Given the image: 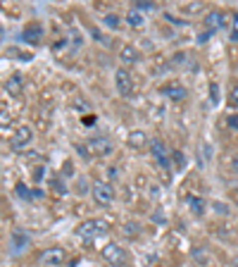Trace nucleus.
Masks as SVG:
<instances>
[{
	"mask_svg": "<svg viewBox=\"0 0 238 267\" xmlns=\"http://www.w3.org/2000/svg\"><path fill=\"white\" fill-rule=\"evenodd\" d=\"M231 41L238 43V14H234V26H231Z\"/></svg>",
	"mask_w": 238,
	"mask_h": 267,
	"instance_id": "c85d7f7f",
	"label": "nucleus"
},
{
	"mask_svg": "<svg viewBox=\"0 0 238 267\" xmlns=\"http://www.w3.org/2000/svg\"><path fill=\"white\" fill-rule=\"evenodd\" d=\"M100 256H103L105 263H110V265H115V267H121L124 263H126V253H124V248L119 246V244H115V241H108L105 246L100 248Z\"/></svg>",
	"mask_w": 238,
	"mask_h": 267,
	"instance_id": "7ed1b4c3",
	"label": "nucleus"
},
{
	"mask_svg": "<svg viewBox=\"0 0 238 267\" xmlns=\"http://www.w3.org/2000/svg\"><path fill=\"white\" fill-rule=\"evenodd\" d=\"M210 103L219 105V86L217 84H210Z\"/></svg>",
	"mask_w": 238,
	"mask_h": 267,
	"instance_id": "b1692460",
	"label": "nucleus"
},
{
	"mask_svg": "<svg viewBox=\"0 0 238 267\" xmlns=\"http://www.w3.org/2000/svg\"><path fill=\"white\" fill-rule=\"evenodd\" d=\"M67 41H69V45H72V48H81V43H84V36H81V31H79V29H74V26H72V29H69V31H67Z\"/></svg>",
	"mask_w": 238,
	"mask_h": 267,
	"instance_id": "a211bd4d",
	"label": "nucleus"
},
{
	"mask_svg": "<svg viewBox=\"0 0 238 267\" xmlns=\"http://www.w3.org/2000/svg\"><path fill=\"white\" fill-rule=\"evenodd\" d=\"M5 55H7V57H17V60H22V62L33 60V53H24V50H19V48H7Z\"/></svg>",
	"mask_w": 238,
	"mask_h": 267,
	"instance_id": "6ab92c4d",
	"label": "nucleus"
},
{
	"mask_svg": "<svg viewBox=\"0 0 238 267\" xmlns=\"http://www.w3.org/2000/svg\"><path fill=\"white\" fill-rule=\"evenodd\" d=\"M119 60L124 64H136L141 60V53H138L133 45H121V48H119Z\"/></svg>",
	"mask_w": 238,
	"mask_h": 267,
	"instance_id": "2eb2a0df",
	"label": "nucleus"
},
{
	"mask_svg": "<svg viewBox=\"0 0 238 267\" xmlns=\"http://www.w3.org/2000/svg\"><path fill=\"white\" fill-rule=\"evenodd\" d=\"M212 208H215L217 215H229V205L227 203H219V201H215V203H212Z\"/></svg>",
	"mask_w": 238,
	"mask_h": 267,
	"instance_id": "bb28decb",
	"label": "nucleus"
},
{
	"mask_svg": "<svg viewBox=\"0 0 238 267\" xmlns=\"http://www.w3.org/2000/svg\"><path fill=\"white\" fill-rule=\"evenodd\" d=\"M31 141H33V131H31V129H29V127H19L10 136V146L14 150H24V148H29V146H31Z\"/></svg>",
	"mask_w": 238,
	"mask_h": 267,
	"instance_id": "6e6552de",
	"label": "nucleus"
},
{
	"mask_svg": "<svg viewBox=\"0 0 238 267\" xmlns=\"http://www.w3.org/2000/svg\"><path fill=\"white\" fill-rule=\"evenodd\" d=\"M81 153H86L88 158H105L110 155L112 150H115V143L108 139V136H93V139H88L84 146H79Z\"/></svg>",
	"mask_w": 238,
	"mask_h": 267,
	"instance_id": "f257e3e1",
	"label": "nucleus"
},
{
	"mask_svg": "<svg viewBox=\"0 0 238 267\" xmlns=\"http://www.w3.org/2000/svg\"><path fill=\"white\" fill-rule=\"evenodd\" d=\"M108 229L110 225L105 220H86V222H81V225L76 227V234L81 236V239H86V241H91V239L108 234Z\"/></svg>",
	"mask_w": 238,
	"mask_h": 267,
	"instance_id": "f03ea898",
	"label": "nucleus"
},
{
	"mask_svg": "<svg viewBox=\"0 0 238 267\" xmlns=\"http://www.w3.org/2000/svg\"><path fill=\"white\" fill-rule=\"evenodd\" d=\"M152 7H155V2H148V0H145V2H141V0H138V2H133V10H138V12L152 10Z\"/></svg>",
	"mask_w": 238,
	"mask_h": 267,
	"instance_id": "393cba45",
	"label": "nucleus"
},
{
	"mask_svg": "<svg viewBox=\"0 0 238 267\" xmlns=\"http://www.w3.org/2000/svg\"><path fill=\"white\" fill-rule=\"evenodd\" d=\"M121 232L129 236V239H136V236H138V232H141V225H138V222H126V225L121 227Z\"/></svg>",
	"mask_w": 238,
	"mask_h": 267,
	"instance_id": "aec40b11",
	"label": "nucleus"
},
{
	"mask_svg": "<svg viewBox=\"0 0 238 267\" xmlns=\"http://www.w3.org/2000/svg\"><path fill=\"white\" fill-rule=\"evenodd\" d=\"M62 177H72V162H65V167H62Z\"/></svg>",
	"mask_w": 238,
	"mask_h": 267,
	"instance_id": "473e14b6",
	"label": "nucleus"
},
{
	"mask_svg": "<svg viewBox=\"0 0 238 267\" xmlns=\"http://www.w3.org/2000/svg\"><path fill=\"white\" fill-rule=\"evenodd\" d=\"M2 88H5V93H10V96H19V93L24 91V79H22V74H10L7 79H5Z\"/></svg>",
	"mask_w": 238,
	"mask_h": 267,
	"instance_id": "ddd939ff",
	"label": "nucleus"
},
{
	"mask_svg": "<svg viewBox=\"0 0 238 267\" xmlns=\"http://www.w3.org/2000/svg\"><path fill=\"white\" fill-rule=\"evenodd\" d=\"M43 36H45V29H43L41 21H29V24L24 26V31H22V38L26 43H31V45L43 43Z\"/></svg>",
	"mask_w": 238,
	"mask_h": 267,
	"instance_id": "423d86ee",
	"label": "nucleus"
},
{
	"mask_svg": "<svg viewBox=\"0 0 238 267\" xmlns=\"http://www.w3.org/2000/svg\"><path fill=\"white\" fill-rule=\"evenodd\" d=\"M160 96L169 98V100H184L186 98V88L179 81H167L160 86Z\"/></svg>",
	"mask_w": 238,
	"mask_h": 267,
	"instance_id": "9d476101",
	"label": "nucleus"
},
{
	"mask_svg": "<svg viewBox=\"0 0 238 267\" xmlns=\"http://www.w3.org/2000/svg\"><path fill=\"white\" fill-rule=\"evenodd\" d=\"M227 124H229V129H234V131H238V112H234V115H229V117H227Z\"/></svg>",
	"mask_w": 238,
	"mask_h": 267,
	"instance_id": "cd10ccee",
	"label": "nucleus"
},
{
	"mask_svg": "<svg viewBox=\"0 0 238 267\" xmlns=\"http://www.w3.org/2000/svg\"><path fill=\"white\" fill-rule=\"evenodd\" d=\"M229 103L234 107H238V84L231 86V93H229Z\"/></svg>",
	"mask_w": 238,
	"mask_h": 267,
	"instance_id": "a878e982",
	"label": "nucleus"
},
{
	"mask_svg": "<svg viewBox=\"0 0 238 267\" xmlns=\"http://www.w3.org/2000/svg\"><path fill=\"white\" fill-rule=\"evenodd\" d=\"M115 86H117V93L121 98H131L133 96V76H131L129 69L119 67L115 72Z\"/></svg>",
	"mask_w": 238,
	"mask_h": 267,
	"instance_id": "39448f33",
	"label": "nucleus"
},
{
	"mask_svg": "<svg viewBox=\"0 0 238 267\" xmlns=\"http://www.w3.org/2000/svg\"><path fill=\"white\" fill-rule=\"evenodd\" d=\"M126 143H129L131 148L143 150L145 146H150V139H148V134H145V131H141V129H136V131H131L129 136H126Z\"/></svg>",
	"mask_w": 238,
	"mask_h": 267,
	"instance_id": "4468645a",
	"label": "nucleus"
},
{
	"mask_svg": "<svg viewBox=\"0 0 238 267\" xmlns=\"http://www.w3.org/2000/svg\"><path fill=\"white\" fill-rule=\"evenodd\" d=\"M160 213V210H155V215H152V220H155V222H164V215H157Z\"/></svg>",
	"mask_w": 238,
	"mask_h": 267,
	"instance_id": "f704fd0d",
	"label": "nucleus"
},
{
	"mask_svg": "<svg viewBox=\"0 0 238 267\" xmlns=\"http://www.w3.org/2000/svg\"><path fill=\"white\" fill-rule=\"evenodd\" d=\"M91 33H93V38H96L100 45H105V48H110L112 45V38H108V36H103V33L98 31V29H91Z\"/></svg>",
	"mask_w": 238,
	"mask_h": 267,
	"instance_id": "4be33fe9",
	"label": "nucleus"
},
{
	"mask_svg": "<svg viewBox=\"0 0 238 267\" xmlns=\"http://www.w3.org/2000/svg\"><path fill=\"white\" fill-rule=\"evenodd\" d=\"M29 234L24 232V229H14L10 234V241H7V248H10V253H14V256H19L22 251H26L29 248Z\"/></svg>",
	"mask_w": 238,
	"mask_h": 267,
	"instance_id": "0eeeda50",
	"label": "nucleus"
},
{
	"mask_svg": "<svg viewBox=\"0 0 238 267\" xmlns=\"http://www.w3.org/2000/svg\"><path fill=\"white\" fill-rule=\"evenodd\" d=\"M91 193H93V201L98 205H112L115 203V189H112V184L110 182H93L91 186Z\"/></svg>",
	"mask_w": 238,
	"mask_h": 267,
	"instance_id": "20e7f679",
	"label": "nucleus"
},
{
	"mask_svg": "<svg viewBox=\"0 0 238 267\" xmlns=\"http://www.w3.org/2000/svg\"><path fill=\"white\" fill-rule=\"evenodd\" d=\"M231 170L238 174V155H234V158H231Z\"/></svg>",
	"mask_w": 238,
	"mask_h": 267,
	"instance_id": "72a5a7b5",
	"label": "nucleus"
},
{
	"mask_svg": "<svg viewBox=\"0 0 238 267\" xmlns=\"http://www.w3.org/2000/svg\"><path fill=\"white\" fill-rule=\"evenodd\" d=\"M43 265H48V267H60L62 263H65V251L62 248H45L43 253H41V258H38Z\"/></svg>",
	"mask_w": 238,
	"mask_h": 267,
	"instance_id": "1a4fd4ad",
	"label": "nucleus"
},
{
	"mask_svg": "<svg viewBox=\"0 0 238 267\" xmlns=\"http://www.w3.org/2000/svg\"><path fill=\"white\" fill-rule=\"evenodd\" d=\"M231 196H234V203H236V208H238V189H234V191H231Z\"/></svg>",
	"mask_w": 238,
	"mask_h": 267,
	"instance_id": "c9c22d12",
	"label": "nucleus"
},
{
	"mask_svg": "<svg viewBox=\"0 0 238 267\" xmlns=\"http://www.w3.org/2000/svg\"><path fill=\"white\" fill-rule=\"evenodd\" d=\"M186 205H188L191 213L198 215V217L205 213V198H200V196H195V193H188V196H186Z\"/></svg>",
	"mask_w": 238,
	"mask_h": 267,
	"instance_id": "dca6fc26",
	"label": "nucleus"
},
{
	"mask_svg": "<svg viewBox=\"0 0 238 267\" xmlns=\"http://www.w3.org/2000/svg\"><path fill=\"white\" fill-rule=\"evenodd\" d=\"M103 24H105L108 29H119V17H117V14H105Z\"/></svg>",
	"mask_w": 238,
	"mask_h": 267,
	"instance_id": "5701e85b",
	"label": "nucleus"
},
{
	"mask_svg": "<svg viewBox=\"0 0 238 267\" xmlns=\"http://www.w3.org/2000/svg\"><path fill=\"white\" fill-rule=\"evenodd\" d=\"M203 24H205V29L210 33H215L219 31L222 26H224V12H219V10H210L205 14V19H203Z\"/></svg>",
	"mask_w": 238,
	"mask_h": 267,
	"instance_id": "f8f14e48",
	"label": "nucleus"
},
{
	"mask_svg": "<svg viewBox=\"0 0 238 267\" xmlns=\"http://www.w3.org/2000/svg\"><path fill=\"white\" fill-rule=\"evenodd\" d=\"M17 193H19L22 198H29V193H26V186H24V184H17Z\"/></svg>",
	"mask_w": 238,
	"mask_h": 267,
	"instance_id": "7c9ffc66",
	"label": "nucleus"
},
{
	"mask_svg": "<svg viewBox=\"0 0 238 267\" xmlns=\"http://www.w3.org/2000/svg\"><path fill=\"white\" fill-rule=\"evenodd\" d=\"M184 12H198V10H203V5H186V7H181Z\"/></svg>",
	"mask_w": 238,
	"mask_h": 267,
	"instance_id": "2f4dec72",
	"label": "nucleus"
},
{
	"mask_svg": "<svg viewBox=\"0 0 238 267\" xmlns=\"http://www.w3.org/2000/svg\"><path fill=\"white\" fill-rule=\"evenodd\" d=\"M124 21L129 24L131 29H141L145 17H143V12H138V10H129L126 12V17H124Z\"/></svg>",
	"mask_w": 238,
	"mask_h": 267,
	"instance_id": "f3484780",
	"label": "nucleus"
},
{
	"mask_svg": "<svg viewBox=\"0 0 238 267\" xmlns=\"http://www.w3.org/2000/svg\"><path fill=\"white\" fill-rule=\"evenodd\" d=\"M81 124H84V127H91V124H96V115H84V117H81Z\"/></svg>",
	"mask_w": 238,
	"mask_h": 267,
	"instance_id": "c756f323",
	"label": "nucleus"
},
{
	"mask_svg": "<svg viewBox=\"0 0 238 267\" xmlns=\"http://www.w3.org/2000/svg\"><path fill=\"white\" fill-rule=\"evenodd\" d=\"M172 160H174V165H176L179 170H184V167H186V155L181 153V150H174V153H172Z\"/></svg>",
	"mask_w": 238,
	"mask_h": 267,
	"instance_id": "412c9836",
	"label": "nucleus"
},
{
	"mask_svg": "<svg viewBox=\"0 0 238 267\" xmlns=\"http://www.w3.org/2000/svg\"><path fill=\"white\" fill-rule=\"evenodd\" d=\"M150 150H152V155H155V160H157V165L169 172V158H172V155H167V146H164L160 139H152Z\"/></svg>",
	"mask_w": 238,
	"mask_h": 267,
	"instance_id": "9b49d317",
	"label": "nucleus"
}]
</instances>
